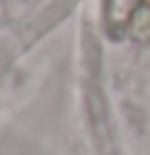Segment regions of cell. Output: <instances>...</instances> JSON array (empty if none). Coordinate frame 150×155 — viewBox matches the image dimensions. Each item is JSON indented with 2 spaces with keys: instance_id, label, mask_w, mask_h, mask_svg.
<instances>
[{
  "instance_id": "1",
  "label": "cell",
  "mask_w": 150,
  "mask_h": 155,
  "mask_svg": "<svg viewBox=\"0 0 150 155\" xmlns=\"http://www.w3.org/2000/svg\"><path fill=\"white\" fill-rule=\"evenodd\" d=\"M138 0H108V20L110 25H123L135 10Z\"/></svg>"
}]
</instances>
